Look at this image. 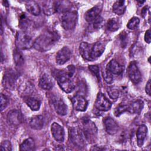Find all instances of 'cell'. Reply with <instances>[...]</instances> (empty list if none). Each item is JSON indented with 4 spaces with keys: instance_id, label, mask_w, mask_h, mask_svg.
<instances>
[{
    "instance_id": "6da1fadb",
    "label": "cell",
    "mask_w": 151,
    "mask_h": 151,
    "mask_svg": "<svg viewBox=\"0 0 151 151\" xmlns=\"http://www.w3.org/2000/svg\"><path fill=\"white\" fill-rule=\"evenodd\" d=\"M60 36L54 31L48 30L39 35L34 41L33 47L37 50L44 52L50 50L58 41Z\"/></svg>"
},
{
    "instance_id": "7a4b0ae2",
    "label": "cell",
    "mask_w": 151,
    "mask_h": 151,
    "mask_svg": "<svg viewBox=\"0 0 151 151\" xmlns=\"http://www.w3.org/2000/svg\"><path fill=\"white\" fill-rule=\"evenodd\" d=\"M75 68L73 65H69L67 70H57L54 76L60 87L65 93H70L74 89V84L71 80L74 73Z\"/></svg>"
},
{
    "instance_id": "3957f363",
    "label": "cell",
    "mask_w": 151,
    "mask_h": 151,
    "mask_svg": "<svg viewBox=\"0 0 151 151\" xmlns=\"http://www.w3.org/2000/svg\"><path fill=\"white\" fill-rule=\"evenodd\" d=\"M15 44L19 50H26L33 47L34 41L31 36L26 31H21L17 32Z\"/></svg>"
},
{
    "instance_id": "277c9868",
    "label": "cell",
    "mask_w": 151,
    "mask_h": 151,
    "mask_svg": "<svg viewBox=\"0 0 151 151\" xmlns=\"http://www.w3.org/2000/svg\"><path fill=\"white\" fill-rule=\"evenodd\" d=\"M77 22V13L76 11H65L61 16V23L65 30L74 29Z\"/></svg>"
},
{
    "instance_id": "5b68a950",
    "label": "cell",
    "mask_w": 151,
    "mask_h": 151,
    "mask_svg": "<svg viewBox=\"0 0 151 151\" xmlns=\"http://www.w3.org/2000/svg\"><path fill=\"white\" fill-rule=\"evenodd\" d=\"M82 133L87 142L93 143L97 138V129L93 122L87 120L83 123Z\"/></svg>"
},
{
    "instance_id": "8992f818",
    "label": "cell",
    "mask_w": 151,
    "mask_h": 151,
    "mask_svg": "<svg viewBox=\"0 0 151 151\" xmlns=\"http://www.w3.org/2000/svg\"><path fill=\"white\" fill-rule=\"evenodd\" d=\"M71 142L76 147L82 148L85 146V141L82 131L78 127H70L68 131Z\"/></svg>"
},
{
    "instance_id": "52a82bcc",
    "label": "cell",
    "mask_w": 151,
    "mask_h": 151,
    "mask_svg": "<svg viewBox=\"0 0 151 151\" xmlns=\"http://www.w3.org/2000/svg\"><path fill=\"white\" fill-rule=\"evenodd\" d=\"M51 101L56 113L61 116L65 115L67 113V107L63 99L56 95L51 97Z\"/></svg>"
},
{
    "instance_id": "ba28073f",
    "label": "cell",
    "mask_w": 151,
    "mask_h": 151,
    "mask_svg": "<svg viewBox=\"0 0 151 151\" xmlns=\"http://www.w3.org/2000/svg\"><path fill=\"white\" fill-rule=\"evenodd\" d=\"M127 74L130 80L134 84L139 83L142 78L140 72L135 61H132L127 68Z\"/></svg>"
},
{
    "instance_id": "9c48e42d",
    "label": "cell",
    "mask_w": 151,
    "mask_h": 151,
    "mask_svg": "<svg viewBox=\"0 0 151 151\" xmlns=\"http://www.w3.org/2000/svg\"><path fill=\"white\" fill-rule=\"evenodd\" d=\"M94 106L97 110L102 111H106L111 108V104L103 94L99 93L97 94Z\"/></svg>"
},
{
    "instance_id": "30bf717a",
    "label": "cell",
    "mask_w": 151,
    "mask_h": 151,
    "mask_svg": "<svg viewBox=\"0 0 151 151\" xmlns=\"http://www.w3.org/2000/svg\"><path fill=\"white\" fill-rule=\"evenodd\" d=\"M22 115L18 110H10L7 114V122L12 126H17L22 122Z\"/></svg>"
},
{
    "instance_id": "8fae6325",
    "label": "cell",
    "mask_w": 151,
    "mask_h": 151,
    "mask_svg": "<svg viewBox=\"0 0 151 151\" xmlns=\"http://www.w3.org/2000/svg\"><path fill=\"white\" fill-rule=\"evenodd\" d=\"M71 55L70 49L68 47H64L58 51L56 55V63L59 65H63L70 60Z\"/></svg>"
},
{
    "instance_id": "7c38bea8",
    "label": "cell",
    "mask_w": 151,
    "mask_h": 151,
    "mask_svg": "<svg viewBox=\"0 0 151 151\" xmlns=\"http://www.w3.org/2000/svg\"><path fill=\"white\" fill-rule=\"evenodd\" d=\"M17 80V75L12 71H6L4 76L2 83L4 87L12 90L14 87Z\"/></svg>"
},
{
    "instance_id": "4fadbf2b",
    "label": "cell",
    "mask_w": 151,
    "mask_h": 151,
    "mask_svg": "<svg viewBox=\"0 0 151 151\" xmlns=\"http://www.w3.org/2000/svg\"><path fill=\"white\" fill-rule=\"evenodd\" d=\"M72 103L74 108L78 111H84L86 110L88 103L86 99L81 95H76L72 98Z\"/></svg>"
},
{
    "instance_id": "5bb4252c",
    "label": "cell",
    "mask_w": 151,
    "mask_h": 151,
    "mask_svg": "<svg viewBox=\"0 0 151 151\" xmlns=\"http://www.w3.org/2000/svg\"><path fill=\"white\" fill-rule=\"evenodd\" d=\"M51 134L54 139L58 142H63L64 139V130L63 127L57 123H53L51 127Z\"/></svg>"
},
{
    "instance_id": "9a60e30c",
    "label": "cell",
    "mask_w": 151,
    "mask_h": 151,
    "mask_svg": "<svg viewBox=\"0 0 151 151\" xmlns=\"http://www.w3.org/2000/svg\"><path fill=\"white\" fill-rule=\"evenodd\" d=\"M103 124L106 131L109 134H114L119 130V126L117 123L110 117H105L103 120Z\"/></svg>"
},
{
    "instance_id": "2e32d148",
    "label": "cell",
    "mask_w": 151,
    "mask_h": 151,
    "mask_svg": "<svg viewBox=\"0 0 151 151\" xmlns=\"http://www.w3.org/2000/svg\"><path fill=\"white\" fill-rule=\"evenodd\" d=\"M105 44L101 41H99L92 44L91 49V60H96L103 54L105 49Z\"/></svg>"
},
{
    "instance_id": "e0dca14e",
    "label": "cell",
    "mask_w": 151,
    "mask_h": 151,
    "mask_svg": "<svg viewBox=\"0 0 151 151\" xmlns=\"http://www.w3.org/2000/svg\"><path fill=\"white\" fill-rule=\"evenodd\" d=\"M42 9L45 15H52L58 11L57 1H46L42 3Z\"/></svg>"
},
{
    "instance_id": "ac0fdd59",
    "label": "cell",
    "mask_w": 151,
    "mask_h": 151,
    "mask_svg": "<svg viewBox=\"0 0 151 151\" xmlns=\"http://www.w3.org/2000/svg\"><path fill=\"white\" fill-rule=\"evenodd\" d=\"M106 69L108 70L113 75H120L123 72L124 67L120 65L117 61L112 60L108 63Z\"/></svg>"
},
{
    "instance_id": "d6986e66",
    "label": "cell",
    "mask_w": 151,
    "mask_h": 151,
    "mask_svg": "<svg viewBox=\"0 0 151 151\" xmlns=\"http://www.w3.org/2000/svg\"><path fill=\"white\" fill-rule=\"evenodd\" d=\"M53 81L51 77L47 74H43L39 80V86L45 90H50L53 86Z\"/></svg>"
},
{
    "instance_id": "ffe728a7",
    "label": "cell",
    "mask_w": 151,
    "mask_h": 151,
    "mask_svg": "<svg viewBox=\"0 0 151 151\" xmlns=\"http://www.w3.org/2000/svg\"><path fill=\"white\" fill-rule=\"evenodd\" d=\"M101 8L99 6H96L88 10L85 14V19L88 22H93L100 15Z\"/></svg>"
},
{
    "instance_id": "44dd1931",
    "label": "cell",
    "mask_w": 151,
    "mask_h": 151,
    "mask_svg": "<svg viewBox=\"0 0 151 151\" xmlns=\"http://www.w3.org/2000/svg\"><path fill=\"white\" fill-rule=\"evenodd\" d=\"M147 133V128L144 125H140L137 130L136 137H137V142L139 147H142L145 142L146 136Z\"/></svg>"
},
{
    "instance_id": "7402d4cb",
    "label": "cell",
    "mask_w": 151,
    "mask_h": 151,
    "mask_svg": "<svg viewBox=\"0 0 151 151\" xmlns=\"http://www.w3.org/2000/svg\"><path fill=\"white\" fill-rule=\"evenodd\" d=\"M92 44H88L86 42H83L81 43L79 48L80 54L81 57L88 61H91V49Z\"/></svg>"
},
{
    "instance_id": "603a6c76",
    "label": "cell",
    "mask_w": 151,
    "mask_h": 151,
    "mask_svg": "<svg viewBox=\"0 0 151 151\" xmlns=\"http://www.w3.org/2000/svg\"><path fill=\"white\" fill-rule=\"evenodd\" d=\"M44 118L41 115L34 116L29 120L30 127L35 130H40L44 126Z\"/></svg>"
},
{
    "instance_id": "cb8c5ba5",
    "label": "cell",
    "mask_w": 151,
    "mask_h": 151,
    "mask_svg": "<svg viewBox=\"0 0 151 151\" xmlns=\"http://www.w3.org/2000/svg\"><path fill=\"white\" fill-rule=\"evenodd\" d=\"M143 107V102L141 100H137L128 105L127 111L132 114H139Z\"/></svg>"
},
{
    "instance_id": "d4e9b609",
    "label": "cell",
    "mask_w": 151,
    "mask_h": 151,
    "mask_svg": "<svg viewBox=\"0 0 151 151\" xmlns=\"http://www.w3.org/2000/svg\"><path fill=\"white\" fill-rule=\"evenodd\" d=\"M25 6L27 11L35 16H38L40 14L41 9L38 4L34 1H27Z\"/></svg>"
},
{
    "instance_id": "484cf974",
    "label": "cell",
    "mask_w": 151,
    "mask_h": 151,
    "mask_svg": "<svg viewBox=\"0 0 151 151\" xmlns=\"http://www.w3.org/2000/svg\"><path fill=\"white\" fill-rule=\"evenodd\" d=\"M25 103L33 111L38 110L40 107V101L32 97L26 96L24 98Z\"/></svg>"
},
{
    "instance_id": "4316f807",
    "label": "cell",
    "mask_w": 151,
    "mask_h": 151,
    "mask_svg": "<svg viewBox=\"0 0 151 151\" xmlns=\"http://www.w3.org/2000/svg\"><path fill=\"white\" fill-rule=\"evenodd\" d=\"M125 2L124 1H117L113 5V11L117 15H121L126 10Z\"/></svg>"
},
{
    "instance_id": "83f0119b",
    "label": "cell",
    "mask_w": 151,
    "mask_h": 151,
    "mask_svg": "<svg viewBox=\"0 0 151 151\" xmlns=\"http://www.w3.org/2000/svg\"><path fill=\"white\" fill-rule=\"evenodd\" d=\"M35 149V143L34 140L29 137L25 139L22 144L20 145L19 150H27V151H32L34 150Z\"/></svg>"
},
{
    "instance_id": "f1b7e54d",
    "label": "cell",
    "mask_w": 151,
    "mask_h": 151,
    "mask_svg": "<svg viewBox=\"0 0 151 151\" xmlns=\"http://www.w3.org/2000/svg\"><path fill=\"white\" fill-rule=\"evenodd\" d=\"M30 25V20L25 13H22L19 19V27L22 31H25Z\"/></svg>"
},
{
    "instance_id": "f546056e",
    "label": "cell",
    "mask_w": 151,
    "mask_h": 151,
    "mask_svg": "<svg viewBox=\"0 0 151 151\" xmlns=\"http://www.w3.org/2000/svg\"><path fill=\"white\" fill-rule=\"evenodd\" d=\"M120 26V22L117 18H110L107 22V29L109 31H116Z\"/></svg>"
},
{
    "instance_id": "4dcf8cb0",
    "label": "cell",
    "mask_w": 151,
    "mask_h": 151,
    "mask_svg": "<svg viewBox=\"0 0 151 151\" xmlns=\"http://www.w3.org/2000/svg\"><path fill=\"white\" fill-rule=\"evenodd\" d=\"M13 56H14V61L15 62V65L17 67L21 66L24 63V57L20 50L18 48L15 49L14 51Z\"/></svg>"
},
{
    "instance_id": "1f68e13d",
    "label": "cell",
    "mask_w": 151,
    "mask_h": 151,
    "mask_svg": "<svg viewBox=\"0 0 151 151\" xmlns=\"http://www.w3.org/2000/svg\"><path fill=\"white\" fill-rule=\"evenodd\" d=\"M128 110V105L120 104L117 106L114 110V115L117 117L121 115L122 113L127 111Z\"/></svg>"
},
{
    "instance_id": "d6a6232c",
    "label": "cell",
    "mask_w": 151,
    "mask_h": 151,
    "mask_svg": "<svg viewBox=\"0 0 151 151\" xmlns=\"http://www.w3.org/2000/svg\"><path fill=\"white\" fill-rule=\"evenodd\" d=\"M139 22L140 20L137 17H133L129 21L127 27L130 29H134L137 27Z\"/></svg>"
},
{
    "instance_id": "836d02e7",
    "label": "cell",
    "mask_w": 151,
    "mask_h": 151,
    "mask_svg": "<svg viewBox=\"0 0 151 151\" xmlns=\"http://www.w3.org/2000/svg\"><path fill=\"white\" fill-rule=\"evenodd\" d=\"M107 93L112 99H117L119 96V91L115 87H109L107 88Z\"/></svg>"
},
{
    "instance_id": "e575fe53",
    "label": "cell",
    "mask_w": 151,
    "mask_h": 151,
    "mask_svg": "<svg viewBox=\"0 0 151 151\" xmlns=\"http://www.w3.org/2000/svg\"><path fill=\"white\" fill-rule=\"evenodd\" d=\"M9 99L8 98L4 95L3 94H1V111H3L8 105Z\"/></svg>"
},
{
    "instance_id": "d590c367",
    "label": "cell",
    "mask_w": 151,
    "mask_h": 151,
    "mask_svg": "<svg viewBox=\"0 0 151 151\" xmlns=\"http://www.w3.org/2000/svg\"><path fill=\"white\" fill-rule=\"evenodd\" d=\"M1 150L2 151H10L12 150L11 143L9 140H4L1 144Z\"/></svg>"
},
{
    "instance_id": "8d00e7d4",
    "label": "cell",
    "mask_w": 151,
    "mask_h": 151,
    "mask_svg": "<svg viewBox=\"0 0 151 151\" xmlns=\"http://www.w3.org/2000/svg\"><path fill=\"white\" fill-rule=\"evenodd\" d=\"M103 77H104V79L105 81L108 84L111 83L113 81V74L106 68L105 71L103 74Z\"/></svg>"
},
{
    "instance_id": "74e56055",
    "label": "cell",
    "mask_w": 151,
    "mask_h": 151,
    "mask_svg": "<svg viewBox=\"0 0 151 151\" xmlns=\"http://www.w3.org/2000/svg\"><path fill=\"white\" fill-rule=\"evenodd\" d=\"M103 18L99 16L97 18H96L93 22V27L95 29H98L99 28L101 25H102V23H103Z\"/></svg>"
},
{
    "instance_id": "f35d334b",
    "label": "cell",
    "mask_w": 151,
    "mask_h": 151,
    "mask_svg": "<svg viewBox=\"0 0 151 151\" xmlns=\"http://www.w3.org/2000/svg\"><path fill=\"white\" fill-rule=\"evenodd\" d=\"M89 70L97 77L98 79H100V75H99V68L97 65H89L88 67Z\"/></svg>"
},
{
    "instance_id": "ab89813d",
    "label": "cell",
    "mask_w": 151,
    "mask_h": 151,
    "mask_svg": "<svg viewBox=\"0 0 151 151\" xmlns=\"http://www.w3.org/2000/svg\"><path fill=\"white\" fill-rule=\"evenodd\" d=\"M127 34L125 32H122L120 35V42L122 44V47H124L126 44H127Z\"/></svg>"
},
{
    "instance_id": "60d3db41",
    "label": "cell",
    "mask_w": 151,
    "mask_h": 151,
    "mask_svg": "<svg viewBox=\"0 0 151 151\" xmlns=\"http://www.w3.org/2000/svg\"><path fill=\"white\" fill-rule=\"evenodd\" d=\"M145 41L149 44L150 42V29H148L146 31L145 34Z\"/></svg>"
},
{
    "instance_id": "b9f144b4",
    "label": "cell",
    "mask_w": 151,
    "mask_h": 151,
    "mask_svg": "<svg viewBox=\"0 0 151 151\" xmlns=\"http://www.w3.org/2000/svg\"><path fill=\"white\" fill-rule=\"evenodd\" d=\"M145 90H146V93L149 96H150V80L146 83V87H145Z\"/></svg>"
},
{
    "instance_id": "7bdbcfd3",
    "label": "cell",
    "mask_w": 151,
    "mask_h": 151,
    "mask_svg": "<svg viewBox=\"0 0 151 151\" xmlns=\"http://www.w3.org/2000/svg\"><path fill=\"white\" fill-rule=\"evenodd\" d=\"M147 6H145L143 9L142 10V14L143 16H144L146 14V11H147Z\"/></svg>"
}]
</instances>
